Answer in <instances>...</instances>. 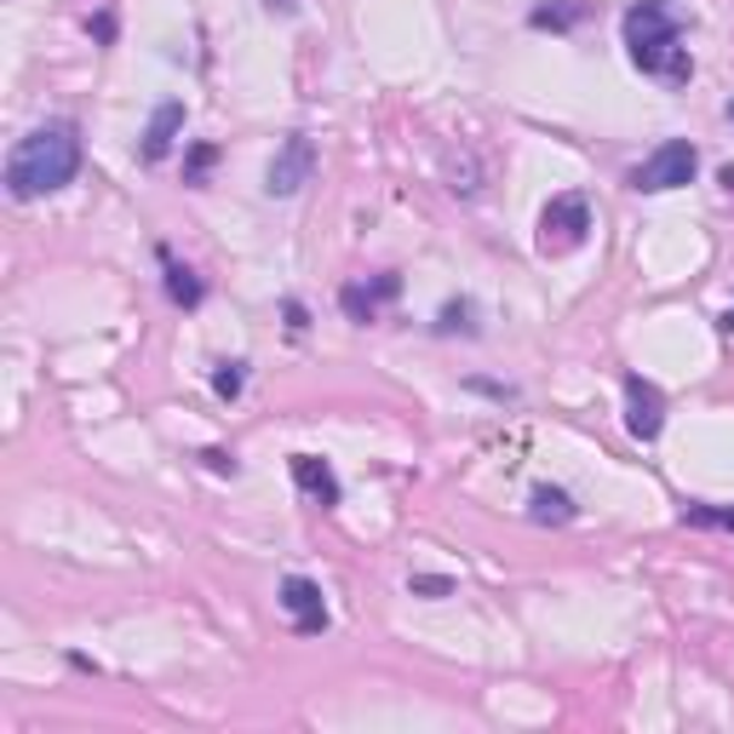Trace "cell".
Instances as JSON below:
<instances>
[{
    "label": "cell",
    "instance_id": "cell-8",
    "mask_svg": "<svg viewBox=\"0 0 734 734\" xmlns=\"http://www.w3.org/2000/svg\"><path fill=\"white\" fill-rule=\"evenodd\" d=\"M293 482L305 499H316V506H339V477H333V465L316 459V453H293Z\"/></svg>",
    "mask_w": 734,
    "mask_h": 734
},
{
    "label": "cell",
    "instance_id": "cell-4",
    "mask_svg": "<svg viewBox=\"0 0 734 734\" xmlns=\"http://www.w3.org/2000/svg\"><path fill=\"white\" fill-rule=\"evenodd\" d=\"M694 166H700V155H694V144L689 139H665L638 173H631V190H643V195H665V190H683L689 179H694Z\"/></svg>",
    "mask_w": 734,
    "mask_h": 734
},
{
    "label": "cell",
    "instance_id": "cell-20",
    "mask_svg": "<svg viewBox=\"0 0 734 734\" xmlns=\"http://www.w3.org/2000/svg\"><path fill=\"white\" fill-rule=\"evenodd\" d=\"M92 35H98V41H115V18L98 12V18H92Z\"/></svg>",
    "mask_w": 734,
    "mask_h": 734
},
{
    "label": "cell",
    "instance_id": "cell-16",
    "mask_svg": "<svg viewBox=\"0 0 734 734\" xmlns=\"http://www.w3.org/2000/svg\"><path fill=\"white\" fill-rule=\"evenodd\" d=\"M683 522H694V528H728L734 533V511H712V506H683Z\"/></svg>",
    "mask_w": 734,
    "mask_h": 734
},
{
    "label": "cell",
    "instance_id": "cell-3",
    "mask_svg": "<svg viewBox=\"0 0 734 734\" xmlns=\"http://www.w3.org/2000/svg\"><path fill=\"white\" fill-rule=\"evenodd\" d=\"M585 236H591V202L580 190H569V195H551L546 202V213H540V253H574V247H585Z\"/></svg>",
    "mask_w": 734,
    "mask_h": 734
},
{
    "label": "cell",
    "instance_id": "cell-19",
    "mask_svg": "<svg viewBox=\"0 0 734 734\" xmlns=\"http://www.w3.org/2000/svg\"><path fill=\"white\" fill-rule=\"evenodd\" d=\"M202 459H207V465H213V471H218V477H236V459H230V453H224V448H207V453H202Z\"/></svg>",
    "mask_w": 734,
    "mask_h": 734
},
{
    "label": "cell",
    "instance_id": "cell-15",
    "mask_svg": "<svg viewBox=\"0 0 734 734\" xmlns=\"http://www.w3.org/2000/svg\"><path fill=\"white\" fill-rule=\"evenodd\" d=\"M213 161H218L213 144H190V155H184V184H207V166Z\"/></svg>",
    "mask_w": 734,
    "mask_h": 734
},
{
    "label": "cell",
    "instance_id": "cell-1",
    "mask_svg": "<svg viewBox=\"0 0 734 734\" xmlns=\"http://www.w3.org/2000/svg\"><path fill=\"white\" fill-rule=\"evenodd\" d=\"M75 173H81V132L70 121H47L29 139H18L7 161V195L12 202H35V195L75 184Z\"/></svg>",
    "mask_w": 734,
    "mask_h": 734
},
{
    "label": "cell",
    "instance_id": "cell-13",
    "mask_svg": "<svg viewBox=\"0 0 734 734\" xmlns=\"http://www.w3.org/2000/svg\"><path fill=\"white\" fill-rule=\"evenodd\" d=\"M580 0H557V7H533V29H574Z\"/></svg>",
    "mask_w": 734,
    "mask_h": 734
},
{
    "label": "cell",
    "instance_id": "cell-14",
    "mask_svg": "<svg viewBox=\"0 0 734 734\" xmlns=\"http://www.w3.org/2000/svg\"><path fill=\"white\" fill-rule=\"evenodd\" d=\"M242 385H247V367H242V361H218L213 390L224 396V402H236V396H242Z\"/></svg>",
    "mask_w": 734,
    "mask_h": 734
},
{
    "label": "cell",
    "instance_id": "cell-12",
    "mask_svg": "<svg viewBox=\"0 0 734 734\" xmlns=\"http://www.w3.org/2000/svg\"><path fill=\"white\" fill-rule=\"evenodd\" d=\"M161 264H166V298H173V305H184V310L202 305V282H195L190 264H173L166 253H161Z\"/></svg>",
    "mask_w": 734,
    "mask_h": 734
},
{
    "label": "cell",
    "instance_id": "cell-10",
    "mask_svg": "<svg viewBox=\"0 0 734 734\" xmlns=\"http://www.w3.org/2000/svg\"><path fill=\"white\" fill-rule=\"evenodd\" d=\"M179 132H184V104L179 98H166V104L150 115V126H144V161H166L173 155V144H179Z\"/></svg>",
    "mask_w": 734,
    "mask_h": 734
},
{
    "label": "cell",
    "instance_id": "cell-11",
    "mask_svg": "<svg viewBox=\"0 0 734 734\" xmlns=\"http://www.w3.org/2000/svg\"><path fill=\"white\" fill-rule=\"evenodd\" d=\"M528 517L533 522H551V528H562V522H574L580 511H574V499L569 493H562V488H533V499H528Z\"/></svg>",
    "mask_w": 734,
    "mask_h": 734
},
{
    "label": "cell",
    "instance_id": "cell-6",
    "mask_svg": "<svg viewBox=\"0 0 734 734\" xmlns=\"http://www.w3.org/2000/svg\"><path fill=\"white\" fill-rule=\"evenodd\" d=\"M660 425H665V396H660V385L643 379V374H631L625 379V430L638 442H654Z\"/></svg>",
    "mask_w": 734,
    "mask_h": 734
},
{
    "label": "cell",
    "instance_id": "cell-9",
    "mask_svg": "<svg viewBox=\"0 0 734 734\" xmlns=\"http://www.w3.org/2000/svg\"><path fill=\"white\" fill-rule=\"evenodd\" d=\"M396 293H402V276H396V271H385L374 287L350 282V287L339 293V305H345V316H350V322H361V327H367V322L379 316V305H385V298H396Z\"/></svg>",
    "mask_w": 734,
    "mask_h": 734
},
{
    "label": "cell",
    "instance_id": "cell-5",
    "mask_svg": "<svg viewBox=\"0 0 734 734\" xmlns=\"http://www.w3.org/2000/svg\"><path fill=\"white\" fill-rule=\"evenodd\" d=\"M310 179H316V144L305 132H293V139H282V150L271 155V166H264V190L287 202V195H298Z\"/></svg>",
    "mask_w": 734,
    "mask_h": 734
},
{
    "label": "cell",
    "instance_id": "cell-7",
    "mask_svg": "<svg viewBox=\"0 0 734 734\" xmlns=\"http://www.w3.org/2000/svg\"><path fill=\"white\" fill-rule=\"evenodd\" d=\"M282 609L293 614V625L305 631V638L327 631V603H322V585H316V580H305V574H287V580H282Z\"/></svg>",
    "mask_w": 734,
    "mask_h": 734
},
{
    "label": "cell",
    "instance_id": "cell-2",
    "mask_svg": "<svg viewBox=\"0 0 734 734\" xmlns=\"http://www.w3.org/2000/svg\"><path fill=\"white\" fill-rule=\"evenodd\" d=\"M625 47H631V63L660 86H689L694 58L683 47V12L672 0H638L625 12Z\"/></svg>",
    "mask_w": 734,
    "mask_h": 734
},
{
    "label": "cell",
    "instance_id": "cell-18",
    "mask_svg": "<svg viewBox=\"0 0 734 734\" xmlns=\"http://www.w3.org/2000/svg\"><path fill=\"white\" fill-rule=\"evenodd\" d=\"M408 585H414V597H453V580L448 574H414Z\"/></svg>",
    "mask_w": 734,
    "mask_h": 734
},
{
    "label": "cell",
    "instance_id": "cell-21",
    "mask_svg": "<svg viewBox=\"0 0 734 734\" xmlns=\"http://www.w3.org/2000/svg\"><path fill=\"white\" fill-rule=\"evenodd\" d=\"M287 327H293V333H305V327H310V322H305V305H298V298L287 305Z\"/></svg>",
    "mask_w": 734,
    "mask_h": 734
},
{
    "label": "cell",
    "instance_id": "cell-17",
    "mask_svg": "<svg viewBox=\"0 0 734 734\" xmlns=\"http://www.w3.org/2000/svg\"><path fill=\"white\" fill-rule=\"evenodd\" d=\"M437 333H477L471 305H465V298H459V305H448V310H442V322H437Z\"/></svg>",
    "mask_w": 734,
    "mask_h": 734
},
{
    "label": "cell",
    "instance_id": "cell-22",
    "mask_svg": "<svg viewBox=\"0 0 734 734\" xmlns=\"http://www.w3.org/2000/svg\"><path fill=\"white\" fill-rule=\"evenodd\" d=\"M298 7V0H271V12H293Z\"/></svg>",
    "mask_w": 734,
    "mask_h": 734
}]
</instances>
